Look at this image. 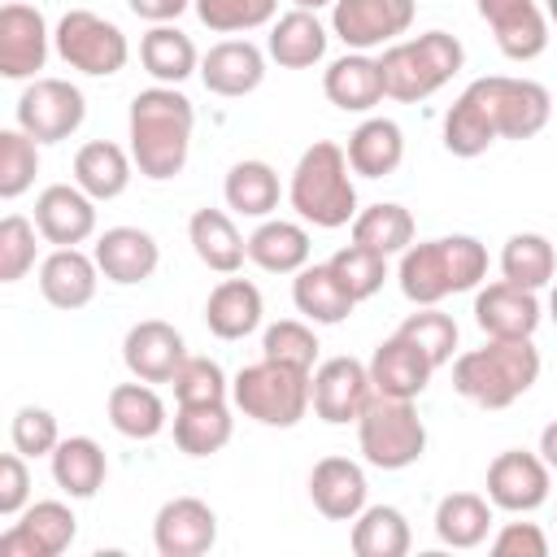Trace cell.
I'll return each mask as SVG.
<instances>
[{
    "label": "cell",
    "mask_w": 557,
    "mask_h": 557,
    "mask_svg": "<svg viewBox=\"0 0 557 557\" xmlns=\"http://www.w3.org/2000/svg\"><path fill=\"white\" fill-rule=\"evenodd\" d=\"M131 161L117 144L109 139H91L78 148L74 157V183L91 196V200H117L126 187H131Z\"/></svg>",
    "instance_id": "32"
},
{
    "label": "cell",
    "mask_w": 557,
    "mask_h": 557,
    "mask_svg": "<svg viewBox=\"0 0 557 557\" xmlns=\"http://www.w3.org/2000/svg\"><path fill=\"white\" fill-rule=\"evenodd\" d=\"M492 531V500L474 492H453L435 505V535L448 548H479Z\"/></svg>",
    "instance_id": "38"
},
{
    "label": "cell",
    "mask_w": 557,
    "mask_h": 557,
    "mask_svg": "<svg viewBox=\"0 0 557 557\" xmlns=\"http://www.w3.org/2000/svg\"><path fill=\"white\" fill-rule=\"evenodd\" d=\"M326 26L318 22V13H309V9H292V13H283L274 26H270V39H265V48H270V57L283 65V70H309V65H318L322 57H326Z\"/></svg>",
    "instance_id": "28"
},
{
    "label": "cell",
    "mask_w": 557,
    "mask_h": 557,
    "mask_svg": "<svg viewBox=\"0 0 557 557\" xmlns=\"http://www.w3.org/2000/svg\"><path fill=\"white\" fill-rule=\"evenodd\" d=\"M331 270H335V278L348 287V296L361 305V300H370V296L383 287V278H387V257H379V252H370V248H361V244H348V248H339V252L331 257Z\"/></svg>",
    "instance_id": "46"
},
{
    "label": "cell",
    "mask_w": 557,
    "mask_h": 557,
    "mask_svg": "<svg viewBox=\"0 0 557 557\" xmlns=\"http://www.w3.org/2000/svg\"><path fill=\"white\" fill-rule=\"evenodd\" d=\"M292 4H296V9H309V13H318L322 4H335V0H292Z\"/></svg>",
    "instance_id": "56"
},
{
    "label": "cell",
    "mask_w": 557,
    "mask_h": 557,
    "mask_svg": "<svg viewBox=\"0 0 557 557\" xmlns=\"http://www.w3.org/2000/svg\"><path fill=\"white\" fill-rule=\"evenodd\" d=\"M248 261L261 265L265 274H296L309 265V231L296 222H261L248 235Z\"/></svg>",
    "instance_id": "34"
},
{
    "label": "cell",
    "mask_w": 557,
    "mask_h": 557,
    "mask_svg": "<svg viewBox=\"0 0 557 557\" xmlns=\"http://www.w3.org/2000/svg\"><path fill=\"white\" fill-rule=\"evenodd\" d=\"M39 174V144L17 126V131H0V196L17 200Z\"/></svg>",
    "instance_id": "44"
},
{
    "label": "cell",
    "mask_w": 557,
    "mask_h": 557,
    "mask_svg": "<svg viewBox=\"0 0 557 557\" xmlns=\"http://www.w3.org/2000/svg\"><path fill=\"white\" fill-rule=\"evenodd\" d=\"M26 500H30V470H26V457L13 448L0 457V513L13 518L26 509Z\"/></svg>",
    "instance_id": "52"
},
{
    "label": "cell",
    "mask_w": 557,
    "mask_h": 557,
    "mask_svg": "<svg viewBox=\"0 0 557 557\" xmlns=\"http://www.w3.org/2000/svg\"><path fill=\"white\" fill-rule=\"evenodd\" d=\"M104 474H109V461H104V448L91 435H70L52 448V479L65 496H74V500L96 496Z\"/></svg>",
    "instance_id": "31"
},
{
    "label": "cell",
    "mask_w": 557,
    "mask_h": 557,
    "mask_svg": "<svg viewBox=\"0 0 557 557\" xmlns=\"http://www.w3.org/2000/svg\"><path fill=\"white\" fill-rule=\"evenodd\" d=\"M544 9H548V17L557 22V0H544Z\"/></svg>",
    "instance_id": "58"
},
{
    "label": "cell",
    "mask_w": 557,
    "mask_h": 557,
    "mask_svg": "<svg viewBox=\"0 0 557 557\" xmlns=\"http://www.w3.org/2000/svg\"><path fill=\"white\" fill-rule=\"evenodd\" d=\"M61 444V431H57V418L39 405H22L13 413V448L22 457H52V448Z\"/></svg>",
    "instance_id": "51"
},
{
    "label": "cell",
    "mask_w": 557,
    "mask_h": 557,
    "mask_svg": "<svg viewBox=\"0 0 557 557\" xmlns=\"http://www.w3.org/2000/svg\"><path fill=\"white\" fill-rule=\"evenodd\" d=\"M122 361L135 379L144 383H170L178 374V366L187 361V344L183 335L161 322V318H148V322H135L122 339Z\"/></svg>",
    "instance_id": "19"
},
{
    "label": "cell",
    "mask_w": 557,
    "mask_h": 557,
    "mask_svg": "<svg viewBox=\"0 0 557 557\" xmlns=\"http://www.w3.org/2000/svg\"><path fill=\"white\" fill-rule=\"evenodd\" d=\"M126 4H131V13H135V17H144V22L161 26V22H174L191 0H126Z\"/></svg>",
    "instance_id": "54"
},
{
    "label": "cell",
    "mask_w": 557,
    "mask_h": 557,
    "mask_svg": "<svg viewBox=\"0 0 557 557\" xmlns=\"http://www.w3.org/2000/svg\"><path fill=\"white\" fill-rule=\"evenodd\" d=\"M261 313H265L261 292L248 278H222L209 292V300H205V326L218 339H244V335H252L261 326Z\"/></svg>",
    "instance_id": "26"
},
{
    "label": "cell",
    "mask_w": 557,
    "mask_h": 557,
    "mask_svg": "<svg viewBox=\"0 0 557 557\" xmlns=\"http://www.w3.org/2000/svg\"><path fill=\"white\" fill-rule=\"evenodd\" d=\"M322 91L335 109L344 113H366L383 100V74H379V61L366 57V52H348L339 61L326 65L322 74Z\"/></svg>",
    "instance_id": "27"
},
{
    "label": "cell",
    "mask_w": 557,
    "mask_h": 557,
    "mask_svg": "<svg viewBox=\"0 0 557 557\" xmlns=\"http://www.w3.org/2000/svg\"><path fill=\"white\" fill-rule=\"evenodd\" d=\"M374 383H370V366L352 361V357H331L313 370V413L331 426L357 422L361 409L370 405Z\"/></svg>",
    "instance_id": "13"
},
{
    "label": "cell",
    "mask_w": 557,
    "mask_h": 557,
    "mask_svg": "<svg viewBox=\"0 0 557 557\" xmlns=\"http://www.w3.org/2000/svg\"><path fill=\"white\" fill-rule=\"evenodd\" d=\"M261 78H265V57L248 39H222L200 57V83L213 96H226V100L248 96L261 87Z\"/></svg>",
    "instance_id": "22"
},
{
    "label": "cell",
    "mask_w": 557,
    "mask_h": 557,
    "mask_svg": "<svg viewBox=\"0 0 557 557\" xmlns=\"http://www.w3.org/2000/svg\"><path fill=\"white\" fill-rule=\"evenodd\" d=\"M400 292L413 305H440L453 292H470L487 278V248L474 235H444L409 244L400 252Z\"/></svg>",
    "instance_id": "2"
},
{
    "label": "cell",
    "mask_w": 557,
    "mask_h": 557,
    "mask_svg": "<svg viewBox=\"0 0 557 557\" xmlns=\"http://www.w3.org/2000/svg\"><path fill=\"white\" fill-rule=\"evenodd\" d=\"M357 440H361V457L374 470H405L426 453V426L413 400H392L379 392L357 418Z\"/></svg>",
    "instance_id": "7"
},
{
    "label": "cell",
    "mask_w": 557,
    "mask_h": 557,
    "mask_svg": "<svg viewBox=\"0 0 557 557\" xmlns=\"http://www.w3.org/2000/svg\"><path fill=\"white\" fill-rule=\"evenodd\" d=\"M366 474L348 457H322L309 474V500L331 522H352L366 509Z\"/></svg>",
    "instance_id": "24"
},
{
    "label": "cell",
    "mask_w": 557,
    "mask_h": 557,
    "mask_svg": "<svg viewBox=\"0 0 557 557\" xmlns=\"http://www.w3.org/2000/svg\"><path fill=\"white\" fill-rule=\"evenodd\" d=\"M96 257L78 252V248H57L44 265H39V292L52 309H83L96 296Z\"/></svg>",
    "instance_id": "25"
},
{
    "label": "cell",
    "mask_w": 557,
    "mask_h": 557,
    "mask_svg": "<svg viewBox=\"0 0 557 557\" xmlns=\"http://www.w3.org/2000/svg\"><path fill=\"white\" fill-rule=\"evenodd\" d=\"M191 4H196V17L218 35L257 30L274 22V9H278V0H191Z\"/></svg>",
    "instance_id": "45"
},
{
    "label": "cell",
    "mask_w": 557,
    "mask_h": 557,
    "mask_svg": "<svg viewBox=\"0 0 557 557\" xmlns=\"http://www.w3.org/2000/svg\"><path fill=\"white\" fill-rule=\"evenodd\" d=\"M96 265H100V274L109 278V283H122V287H131V283H144V278H152V270H157V261H161V248H157V239L148 235V231H139V226H109L100 239H96Z\"/></svg>",
    "instance_id": "23"
},
{
    "label": "cell",
    "mask_w": 557,
    "mask_h": 557,
    "mask_svg": "<svg viewBox=\"0 0 557 557\" xmlns=\"http://www.w3.org/2000/svg\"><path fill=\"white\" fill-rule=\"evenodd\" d=\"M35 226L57 248H78L96 235V200L74 183H52L35 200Z\"/></svg>",
    "instance_id": "17"
},
{
    "label": "cell",
    "mask_w": 557,
    "mask_h": 557,
    "mask_svg": "<svg viewBox=\"0 0 557 557\" xmlns=\"http://www.w3.org/2000/svg\"><path fill=\"white\" fill-rule=\"evenodd\" d=\"M35 235H39V226L22 213H9L0 222V283H17L35 265V248H39Z\"/></svg>",
    "instance_id": "50"
},
{
    "label": "cell",
    "mask_w": 557,
    "mask_h": 557,
    "mask_svg": "<svg viewBox=\"0 0 557 557\" xmlns=\"http://www.w3.org/2000/svg\"><path fill=\"white\" fill-rule=\"evenodd\" d=\"M139 61H144V70H148L157 83H165V87H178L183 78H191V74L200 70L196 44H191L178 26H170V22L152 26V30L139 39Z\"/></svg>",
    "instance_id": "35"
},
{
    "label": "cell",
    "mask_w": 557,
    "mask_h": 557,
    "mask_svg": "<svg viewBox=\"0 0 557 557\" xmlns=\"http://www.w3.org/2000/svg\"><path fill=\"white\" fill-rule=\"evenodd\" d=\"M222 196L235 213L244 218H265L270 209H278V174L265 161H235L226 170Z\"/></svg>",
    "instance_id": "42"
},
{
    "label": "cell",
    "mask_w": 557,
    "mask_h": 557,
    "mask_svg": "<svg viewBox=\"0 0 557 557\" xmlns=\"http://www.w3.org/2000/svg\"><path fill=\"white\" fill-rule=\"evenodd\" d=\"M348 170L352 165L339 144H331V139L309 144L292 170V187H287L292 209L322 231L348 226L357 218V187H352Z\"/></svg>",
    "instance_id": "4"
},
{
    "label": "cell",
    "mask_w": 557,
    "mask_h": 557,
    "mask_svg": "<svg viewBox=\"0 0 557 557\" xmlns=\"http://www.w3.org/2000/svg\"><path fill=\"white\" fill-rule=\"evenodd\" d=\"M52 44H57V57H61L70 70H83V74H91V78L117 74V70L126 65V57H131L126 35H122L109 17H100V13H91V9H70V13L57 22Z\"/></svg>",
    "instance_id": "9"
},
{
    "label": "cell",
    "mask_w": 557,
    "mask_h": 557,
    "mask_svg": "<svg viewBox=\"0 0 557 557\" xmlns=\"http://www.w3.org/2000/svg\"><path fill=\"white\" fill-rule=\"evenodd\" d=\"M292 300H296V309H300L309 322H318V326H335V322H344V318L357 309V300L348 296V287L335 278L331 261L296 270Z\"/></svg>",
    "instance_id": "30"
},
{
    "label": "cell",
    "mask_w": 557,
    "mask_h": 557,
    "mask_svg": "<svg viewBox=\"0 0 557 557\" xmlns=\"http://www.w3.org/2000/svg\"><path fill=\"white\" fill-rule=\"evenodd\" d=\"M461 61H466V48L448 30H426L418 39H396L379 57L383 96L405 100V104L426 100L461 70Z\"/></svg>",
    "instance_id": "5"
},
{
    "label": "cell",
    "mask_w": 557,
    "mask_h": 557,
    "mask_svg": "<svg viewBox=\"0 0 557 557\" xmlns=\"http://www.w3.org/2000/svg\"><path fill=\"white\" fill-rule=\"evenodd\" d=\"M48 61V22L39 9L9 0L0 9V74L4 78H35Z\"/></svg>",
    "instance_id": "16"
},
{
    "label": "cell",
    "mask_w": 557,
    "mask_h": 557,
    "mask_svg": "<svg viewBox=\"0 0 557 557\" xmlns=\"http://www.w3.org/2000/svg\"><path fill=\"white\" fill-rule=\"evenodd\" d=\"M418 0H335L331 9V30L344 39L352 52L396 44L413 26Z\"/></svg>",
    "instance_id": "11"
},
{
    "label": "cell",
    "mask_w": 557,
    "mask_h": 557,
    "mask_svg": "<svg viewBox=\"0 0 557 557\" xmlns=\"http://www.w3.org/2000/svg\"><path fill=\"white\" fill-rule=\"evenodd\" d=\"M87 117V100L74 83L65 78H35L17 96V126L35 144H61L70 139Z\"/></svg>",
    "instance_id": "10"
},
{
    "label": "cell",
    "mask_w": 557,
    "mask_h": 557,
    "mask_svg": "<svg viewBox=\"0 0 557 557\" xmlns=\"http://www.w3.org/2000/svg\"><path fill=\"white\" fill-rule=\"evenodd\" d=\"M431 374H435V361L400 331L392 339H383L370 357V383L379 396H392V400H418L426 392Z\"/></svg>",
    "instance_id": "20"
},
{
    "label": "cell",
    "mask_w": 557,
    "mask_h": 557,
    "mask_svg": "<svg viewBox=\"0 0 557 557\" xmlns=\"http://www.w3.org/2000/svg\"><path fill=\"white\" fill-rule=\"evenodd\" d=\"M492 144H496V131H492L483 104L474 100V91L466 87V91L453 100V109L444 113V148H448L453 157H479V152H487Z\"/></svg>",
    "instance_id": "43"
},
{
    "label": "cell",
    "mask_w": 557,
    "mask_h": 557,
    "mask_svg": "<svg viewBox=\"0 0 557 557\" xmlns=\"http://www.w3.org/2000/svg\"><path fill=\"white\" fill-rule=\"evenodd\" d=\"M548 313H553V322H557V283H553V296H548Z\"/></svg>",
    "instance_id": "57"
},
{
    "label": "cell",
    "mask_w": 557,
    "mask_h": 557,
    "mask_svg": "<svg viewBox=\"0 0 557 557\" xmlns=\"http://www.w3.org/2000/svg\"><path fill=\"white\" fill-rule=\"evenodd\" d=\"M500 274H505L509 283H518V287L540 292V287L553 283V274H557V252H553V244H548L544 235L518 231V235H509L505 248H500Z\"/></svg>",
    "instance_id": "41"
},
{
    "label": "cell",
    "mask_w": 557,
    "mask_h": 557,
    "mask_svg": "<svg viewBox=\"0 0 557 557\" xmlns=\"http://www.w3.org/2000/svg\"><path fill=\"white\" fill-rule=\"evenodd\" d=\"M535 379L540 348L531 339H487L483 348H470L453 361V387L483 409H509L535 387Z\"/></svg>",
    "instance_id": "3"
},
{
    "label": "cell",
    "mask_w": 557,
    "mask_h": 557,
    "mask_svg": "<svg viewBox=\"0 0 557 557\" xmlns=\"http://www.w3.org/2000/svg\"><path fill=\"white\" fill-rule=\"evenodd\" d=\"M218 540V513L196 496H174L152 518V544L161 557H200Z\"/></svg>",
    "instance_id": "15"
},
{
    "label": "cell",
    "mask_w": 557,
    "mask_h": 557,
    "mask_svg": "<svg viewBox=\"0 0 557 557\" xmlns=\"http://www.w3.org/2000/svg\"><path fill=\"white\" fill-rule=\"evenodd\" d=\"M261 352L270 361H283V366H296V370H309L313 374V361H318V335L305 326V322H274L265 326V339H261Z\"/></svg>",
    "instance_id": "48"
},
{
    "label": "cell",
    "mask_w": 557,
    "mask_h": 557,
    "mask_svg": "<svg viewBox=\"0 0 557 557\" xmlns=\"http://www.w3.org/2000/svg\"><path fill=\"white\" fill-rule=\"evenodd\" d=\"M187 235H191L196 257L218 274H235L248 257V239L235 231V222L222 209H196Z\"/></svg>",
    "instance_id": "33"
},
{
    "label": "cell",
    "mask_w": 557,
    "mask_h": 557,
    "mask_svg": "<svg viewBox=\"0 0 557 557\" xmlns=\"http://www.w3.org/2000/svg\"><path fill=\"white\" fill-rule=\"evenodd\" d=\"M131 157L139 165L144 178H174L187 165L191 152V126H196V109L178 87H148L131 100Z\"/></svg>",
    "instance_id": "1"
},
{
    "label": "cell",
    "mask_w": 557,
    "mask_h": 557,
    "mask_svg": "<svg viewBox=\"0 0 557 557\" xmlns=\"http://www.w3.org/2000/svg\"><path fill=\"white\" fill-rule=\"evenodd\" d=\"M78 535V518L61 500H35L0 535V557H61Z\"/></svg>",
    "instance_id": "12"
},
{
    "label": "cell",
    "mask_w": 557,
    "mask_h": 557,
    "mask_svg": "<svg viewBox=\"0 0 557 557\" xmlns=\"http://www.w3.org/2000/svg\"><path fill=\"white\" fill-rule=\"evenodd\" d=\"M348 165L361 178H383L405 161V135L392 117H366L352 135H348Z\"/></svg>",
    "instance_id": "29"
},
{
    "label": "cell",
    "mask_w": 557,
    "mask_h": 557,
    "mask_svg": "<svg viewBox=\"0 0 557 557\" xmlns=\"http://www.w3.org/2000/svg\"><path fill=\"white\" fill-rule=\"evenodd\" d=\"M352 244L379 252V257H392V252H405L413 244V213L405 205H370L352 218Z\"/></svg>",
    "instance_id": "40"
},
{
    "label": "cell",
    "mask_w": 557,
    "mask_h": 557,
    "mask_svg": "<svg viewBox=\"0 0 557 557\" xmlns=\"http://www.w3.org/2000/svg\"><path fill=\"white\" fill-rule=\"evenodd\" d=\"M400 335L413 339V344L435 361V370H440L444 361H453V348H457V322H453L448 313H440L435 305H418V313H409V318L400 322Z\"/></svg>",
    "instance_id": "47"
},
{
    "label": "cell",
    "mask_w": 557,
    "mask_h": 557,
    "mask_svg": "<svg viewBox=\"0 0 557 557\" xmlns=\"http://www.w3.org/2000/svg\"><path fill=\"white\" fill-rule=\"evenodd\" d=\"M413 544L409 518L396 505H370L352 518V553L357 557H405Z\"/></svg>",
    "instance_id": "39"
},
{
    "label": "cell",
    "mask_w": 557,
    "mask_h": 557,
    "mask_svg": "<svg viewBox=\"0 0 557 557\" xmlns=\"http://www.w3.org/2000/svg\"><path fill=\"white\" fill-rule=\"evenodd\" d=\"M231 400L244 418H252L261 426H296L313 405V374L261 357L235 374Z\"/></svg>",
    "instance_id": "6"
},
{
    "label": "cell",
    "mask_w": 557,
    "mask_h": 557,
    "mask_svg": "<svg viewBox=\"0 0 557 557\" xmlns=\"http://www.w3.org/2000/svg\"><path fill=\"white\" fill-rule=\"evenodd\" d=\"M540 457L548 461V470H557V422H548L540 431Z\"/></svg>",
    "instance_id": "55"
},
{
    "label": "cell",
    "mask_w": 557,
    "mask_h": 557,
    "mask_svg": "<svg viewBox=\"0 0 557 557\" xmlns=\"http://www.w3.org/2000/svg\"><path fill=\"white\" fill-rule=\"evenodd\" d=\"M474 100L483 104L496 139H531L548 126L553 117V96L548 87L531 83V78H509V74H492V78H474L470 83Z\"/></svg>",
    "instance_id": "8"
},
{
    "label": "cell",
    "mask_w": 557,
    "mask_h": 557,
    "mask_svg": "<svg viewBox=\"0 0 557 557\" xmlns=\"http://www.w3.org/2000/svg\"><path fill=\"white\" fill-rule=\"evenodd\" d=\"M487 500L509 513H531L548 500V461L527 448H505L487 466Z\"/></svg>",
    "instance_id": "14"
},
{
    "label": "cell",
    "mask_w": 557,
    "mask_h": 557,
    "mask_svg": "<svg viewBox=\"0 0 557 557\" xmlns=\"http://www.w3.org/2000/svg\"><path fill=\"white\" fill-rule=\"evenodd\" d=\"M496 557H548V535L535 522H505L492 540Z\"/></svg>",
    "instance_id": "53"
},
{
    "label": "cell",
    "mask_w": 557,
    "mask_h": 557,
    "mask_svg": "<svg viewBox=\"0 0 557 557\" xmlns=\"http://www.w3.org/2000/svg\"><path fill=\"white\" fill-rule=\"evenodd\" d=\"M479 17L509 61H535L548 48V22L535 0H479Z\"/></svg>",
    "instance_id": "21"
},
{
    "label": "cell",
    "mask_w": 557,
    "mask_h": 557,
    "mask_svg": "<svg viewBox=\"0 0 557 557\" xmlns=\"http://www.w3.org/2000/svg\"><path fill=\"white\" fill-rule=\"evenodd\" d=\"M170 383H174V400L178 405H213V400H226V374H222V366L213 357H187Z\"/></svg>",
    "instance_id": "49"
},
{
    "label": "cell",
    "mask_w": 557,
    "mask_h": 557,
    "mask_svg": "<svg viewBox=\"0 0 557 557\" xmlns=\"http://www.w3.org/2000/svg\"><path fill=\"white\" fill-rule=\"evenodd\" d=\"M474 322L487 339H531L540 326V300L531 287L500 278L474 296Z\"/></svg>",
    "instance_id": "18"
},
{
    "label": "cell",
    "mask_w": 557,
    "mask_h": 557,
    "mask_svg": "<svg viewBox=\"0 0 557 557\" xmlns=\"http://www.w3.org/2000/svg\"><path fill=\"white\" fill-rule=\"evenodd\" d=\"M231 431H235V418L226 409V400H213V405H178L174 413V444L187 453V457H213L231 444Z\"/></svg>",
    "instance_id": "36"
},
{
    "label": "cell",
    "mask_w": 557,
    "mask_h": 557,
    "mask_svg": "<svg viewBox=\"0 0 557 557\" xmlns=\"http://www.w3.org/2000/svg\"><path fill=\"white\" fill-rule=\"evenodd\" d=\"M109 422L126 440H152L165 431V400L139 379V383H117L109 392Z\"/></svg>",
    "instance_id": "37"
}]
</instances>
